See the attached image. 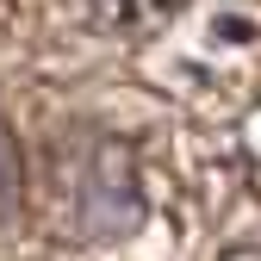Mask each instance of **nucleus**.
<instances>
[{
    "label": "nucleus",
    "instance_id": "obj_1",
    "mask_svg": "<svg viewBox=\"0 0 261 261\" xmlns=\"http://www.w3.org/2000/svg\"><path fill=\"white\" fill-rule=\"evenodd\" d=\"M69 7L93 25V31H112V38H143V31H162L180 0H69Z\"/></svg>",
    "mask_w": 261,
    "mask_h": 261
},
{
    "label": "nucleus",
    "instance_id": "obj_2",
    "mask_svg": "<svg viewBox=\"0 0 261 261\" xmlns=\"http://www.w3.org/2000/svg\"><path fill=\"white\" fill-rule=\"evenodd\" d=\"M19 187H25V168H19V149L7 137V124H0V218L19 205Z\"/></svg>",
    "mask_w": 261,
    "mask_h": 261
}]
</instances>
